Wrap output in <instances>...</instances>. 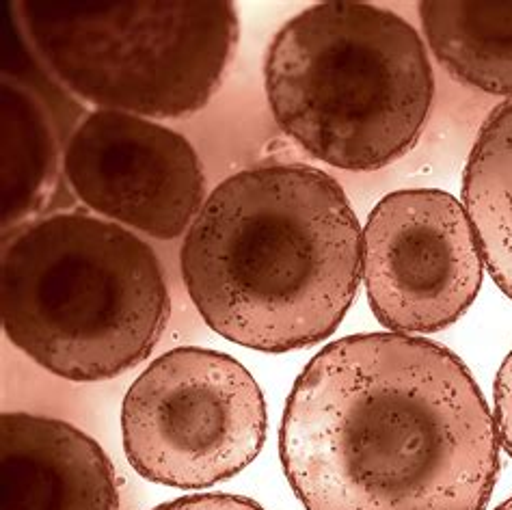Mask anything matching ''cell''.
Returning <instances> with one entry per match:
<instances>
[{"mask_svg":"<svg viewBox=\"0 0 512 510\" xmlns=\"http://www.w3.org/2000/svg\"><path fill=\"white\" fill-rule=\"evenodd\" d=\"M279 452L307 510H484L500 474L467 366L398 333L322 348L288 396Z\"/></svg>","mask_w":512,"mask_h":510,"instance_id":"cell-1","label":"cell"},{"mask_svg":"<svg viewBox=\"0 0 512 510\" xmlns=\"http://www.w3.org/2000/svg\"><path fill=\"white\" fill-rule=\"evenodd\" d=\"M180 264L212 331L255 351L288 353L340 327L363 275V236L338 180L271 163L238 171L210 193Z\"/></svg>","mask_w":512,"mask_h":510,"instance_id":"cell-2","label":"cell"},{"mask_svg":"<svg viewBox=\"0 0 512 510\" xmlns=\"http://www.w3.org/2000/svg\"><path fill=\"white\" fill-rule=\"evenodd\" d=\"M171 301L154 249L115 221L57 212L5 240L7 338L70 381H104L152 355Z\"/></svg>","mask_w":512,"mask_h":510,"instance_id":"cell-3","label":"cell"},{"mask_svg":"<svg viewBox=\"0 0 512 510\" xmlns=\"http://www.w3.org/2000/svg\"><path fill=\"white\" fill-rule=\"evenodd\" d=\"M277 126L322 163L374 171L420 139L435 96L424 42L394 11L350 0L305 9L266 57Z\"/></svg>","mask_w":512,"mask_h":510,"instance_id":"cell-4","label":"cell"},{"mask_svg":"<svg viewBox=\"0 0 512 510\" xmlns=\"http://www.w3.org/2000/svg\"><path fill=\"white\" fill-rule=\"evenodd\" d=\"M20 9L67 89L100 111L143 119L204 109L238 44L227 0H29Z\"/></svg>","mask_w":512,"mask_h":510,"instance_id":"cell-5","label":"cell"},{"mask_svg":"<svg viewBox=\"0 0 512 510\" xmlns=\"http://www.w3.org/2000/svg\"><path fill=\"white\" fill-rule=\"evenodd\" d=\"M128 463L145 480L204 489L242 472L266 439V402L225 353L175 348L139 374L121 407Z\"/></svg>","mask_w":512,"mask_h":510,"instance_id":"cell-6","label":"cell"},{"mask_svg":"<svg viewBox=\"0 0 512 510\" xmlns=\"http://www.w3.org/2000/svg\"><path fill=\"white\" fill-rule=\"evenodd\" d=\"M363 281L387 329L454 325L482 286V253L461 201L437 189L383 197L363 230Z\"/></svg>","mask_w":512,"mask_h":510,"instance_id":"cell-7","label":"cell"},{"mask_svg":"<svg viewBox=\"0 0 512 510\" xmlns=\"http://www.w3.org/2000/svg\"><path fill=\"white\" fill-rule=\"evenodd\" d=\"M63 171L87 208L158 240L188 232L206 204L193 145L171 128L126 113H91L65 147Z\"/></svg>","mask_w":512,"mask_h":510,"instance_id":"cell-8","label":"cell"},{"mask_svg":"<svg viewBox=\"0 0 512 510\" xmlns=\"http://www.w3.org/2000/svg\"><path fill=\"white\" fill-rule=\"evenodd\" d=\"M0 510H117L104 450L72 424L29 413L0 420Z\"/></svg>","mask_w":512,"mask_h":510,"instance_id":"cell-9","label":"cell"},{"mask_svg":"<svg viewBox=\"0 0 512 510\" xmlns=\"http://www.w3.org/2000/svg\"><path fill=\"white\" fill-rule=\"evenodd\" d=\"M430 50L461 83L512 96V0H426Z\"/></svg>","mask_w":512,"mask_h":510,"instance_id":"cell-10","label":"cell"},{"mask_svg":"<svg viewBox=\"0 0 512 510\" xmlns=\"http://www.w3.org/2000/svg\"><path fill=\"white\" fill-rule=\"evenodd\" d=\"M463 201L482 262L512 299V100L497 106L478 132Z\"/></svg>","mask_w":512,"mask_h":510,"instance_id":"cell-11","label":"cell"},{"mask_svg":"<svg viewBox=\"0 0 512 510\" xmlns=\"http://www.w3.org/2000/svg\"><path fill=\"white\" fill-rule=\"evenodd\" d=\"M57 150L48 122L31 96L3 85V225L22 219L37 204L55 171Z\"/></svg>","mask_w":512,"mask_h":510,"instance_id":"cell-12","label":"cell"},{"mask_svg":"<svg viewBox=\"0 0 512 510\" xmlns=\"http://www.w3.org/2000/svg\"><path fill=\"white\" fill-rule=\"evenodd\" d=\"M495 424L500 444L512 456V351L495 379Z\"/></svg>","mask_w":512,"mask_h":510,"instance_id":"cell-13","label":"cell"},{"mask_svg":"<svg viewBox=\"0 0 512 510\" xmlns=\"http://www.w3.org/2000/svg\"><path fill=\"white\" fill-rule=\"evenodd\" d=\"M154 510H264V508L251 500L236 498V495L208 493V495H193V498L173 500Z\"/></svg>","mask_w":512,"mask_h":510,"instance_id":"cell-14","label":"cell"},{"mask_svg":"<svg viewBox=\"0 0 512 510\" xmlns=\"http://www.w3.org/2000/svg\"><path fill=\"white\" fill-rule=\"evenodd\" d=\"M497 510H512V498H508L500 508H497Z\"/></svg>","mask_w":512,"mask_h":510,"instance_id":"cell-15","label":"cell"}]
</instances>
